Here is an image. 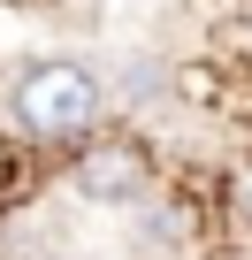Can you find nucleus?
Here are the masks:
<instances>
[{"instance_id": "1", "label": "nucleus", "mask_w": 252, "mask_h": 260, "mask_svg": "<svg viewBox=\"0 0 252 260\" xmlns=\"http://www.w3.org/2000/svg\"><path fill=\"white\" fill-rule=\"evenodd\" d=\"M99 115H107V77L69 61V54L31 61L16 77V92H8V122L31 146H69L77 153L84 138H99Z\"/></svg>"}, {"instance_id": "2", "label": "nucleus", "mask_w": 252, "mask_h": 260, "mask_svg": "<svg viewBox=\"0 0 252 260\" xmlns=\"http://www.w3.org/2000/svg\"><path fill=\"white\" fill-rule=\"evenodd\" d=\"M69 191L92 207H138L153 191V153L138 138H122V130H99L69 153Z\"/></svg>"}, {"instance_id": "3", "label": "nucleus", "mask_w": 252, "mask_h": 260, "mask_svg": "<svg viewBox=\"0 0 252 260\" xmlns=\"http://www.w3.org/2000/svg\"><path fill=\"white\" fill-rule=\"evenodd\" d=\"M176 222H184L176 207H146V222H138V230H146V245H176V237H184Z\"/></svg>"}, {"instance_id": "4", "label": "nucleus", "mask_w": 252, "mask_h": 260, "mask_svg": "<svg viewBox=\"0 0 252 260\" xmlns=\"http://www.w3.org/2000/svg\"><path fill=\"white\" fill-rule=\"evenodd\" d=\"M176 84L191 92V107H214V92H222V77H214V69H176Z\"/></svg>"}]
</instances>
